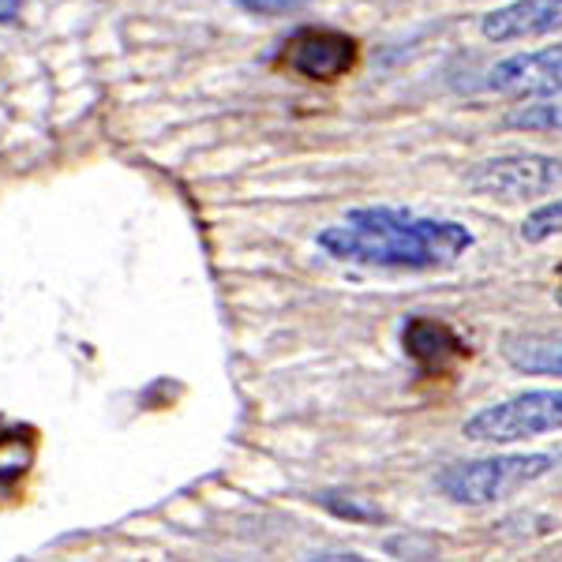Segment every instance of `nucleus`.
<instances>
[{"instance_id":"obj_1","label":"nucleus","mask_w":562,"mask_h":562,"mask_svg":"<svg viewBox=\"0 0 562 562\" xmlns=\"http://www.w3.org/2000/svg\"><path fill=\"white\" fill-rule=\"evenodd\" d=\"M326 256L379 270H442L473 248V233L447 217H416L397 206H360L319 233Z\"/></svg>"},{"instance_id":"obj_2","label":"nucleus","mask_w":562,"mask_h":562,"mask_svg":"<svg viewBox=\"0 0 562 562\" xmlns=\"http://www.w3.org/2000/svg\"><path fill=\"white\" fill-rule=\"evenodd\" d=\"M555 465L548 454H510V458H484V461H454L435 476V487L461 506H487L498 503L518 487L540 480Z\"/></svg>"},{"instance_id":"obj_3","label":"nucleus","mask_w":562,"mask_h":562,"mask_svg":"<svg viewBox=\"0 0 562 562\" xmlns=\"http://www.w3.org/2000/svg\"><path fill=\"white\" fill-rule=\"evenodd\" d=\"M551 431H562V390H529V394L487 405L465 420V439L487 442V447L525 442Z\"/></svg>"},{"instance_id":"obj_4","label":"nucleus","mask_w":562,"mask_h":562,"mask_svg":"<svg viewBox=\"0 0 562 562\" xmlns=\"http://www.w3.org/2000/svg\"><path fill=\"white\" fill-rule=\"evenodd\" d=\"M469 184L476 192L503 195V199H532L562 184V161L543 158V154H506V158H487L469 173Z\"/></svg>"},{"instance_id":"obj_5","label":"nucleus","mask_w":562,"mask_h":562,"mask_svg":"<svg viewBox=\"0 0 562 562\" xmlns=\"http://www.w3.org/2000/svg\"><path fill=\"white\" fill-rule=\"evenodd\" d=\"M487 87L514 98H559L562 94V42L548 49L506 57L487 71Z\"/></svg>"},{"instance_id":"obj_6","label":"nucleus","mask_w":562,"mask_h":562,"mask_svg":"<svg viewBox=\"0 0 562 562\" xmlns=\"http://www.w3.org/2000/svg\"><path fill=\"white\" fill-rule=\"evenodd\" d=\"M285 68H293L304 79H338L357 60V42L341 31H301L293 34L281 53Z\"/></svg>"},{"instance_id":"obj_7","label":"nucleus","mask_w":562,"mask_h":562,"mask_svg":"<svg viewBox=\"0 0 562 562\" xmlns=\"http://www.w3.org/2000/svg\"><path fill=\"white\" fill-rule=\"evenodd\" d=\"M487 42H529L562 31V0H514L480 23Z\"/></svg>"},{"instance_id":"obj_8","label":"nucleus","mask_w":562,"mask_h":562,"mask_svg":"<svg viewBox=\"0 0 562 562\" xmlns=\"http://www.w3.org/2000/svg\"><path fill=\"white\" fill-rule=\"evenodd\" d=\"M402 346L420 371H447L450 364H458V360L469 352L465 341H461L447 323L424 319V315H416V319L405 323Z\"/></svg>"},{"instance_id":"obj_9","label":"nucleus","mask_w":562,"mask_h":562,"mask_svg":"<svg viewBox=\"0 0 562 562\" xmlns=\"http://www.w3.org/2000/svg\"><path fill=\"white\" fill-rule=\"evenodd\" d=\"M503 360L521 375H559L562 379V338H506Z\"/></svg>"},{"instance_id":"obj_10","label":"nucleus","mask_w":562,"mask_h":562,"mask_svg":"<svg viewBox=\"0 0 562 562\" xmlns=\"http://www.w3.org/2000/svg\"><path fill=\"white\" fill-rule=\"evenodd\" d=\"M34 431L26 424H4L0 420V495H12L15 484L34 465Z\"/></svg>"},{"instance_id":"obj_11","label":"nucleus","mask_w":562,"mask_h":562,"mask_svg":"<svg viewBox=\"0 0 562 562\" xmlns=\"http://www.w3.org/2000/svg\"><path fill=\"white\" fill-rule=\"evenodd\" d=\"M510 128L521 132H562V102H540V105H521L506 116Z\"/></svg>"},{"instance_id":"obj_12","label":"nucleus","mask_w":562,"mask_h":562,"mask_svg":"<svg viewBox=\"0 0 562 562\" xmlns=\"http://www.w3.org/2000/svg\"><path fill=\"white\" fill-rule=\"evenodd\" d=\"M319 503L326 506V510L338 514V518H352V521H379V518H383V510H379L375 503H368L364 495H346V498H341V492H323Z\"/></svg>"},{"instance_id":"obj_13","label":"nucleus","mask_w":562,"mask_h":562,"mask_svg":"<svg viewBox=\"0 0 562 562\" xmlns=\"http://www.w3.org/2000/svg\"><path fill=\"white\" fill-rule=\"evenodd\" d=\"M555 233H562V199H555V203H548V206H540V211H532L521 222V237L529 240V244H540V240L555 237Z\"/></svg>"},{"instance_id":"obj_14","label":"nucleus","mask_w":562,"mask_h":562,"mask_svg":"<svg viewBox=\"0 0 562 562\" xmlns=\"http://www.w3.org/2000/svg\"><path fill=\"white\" fill-rule=\"evenodd\" d=\"M237 4L251 15H281V12H289V8L307 4V0H237Z\"/></svg>"},{"instance_id":"obj_15","label":"nucleus","mask_w":562,"mask_h":562,"mask_svg":"<svg viewBox=\"0 0 562 562\" xmlns=\"http://www.w3.org/2000/svg\"><path fill=\"white\" fill-rule=\"evenodd\" d=\"M386 551H409L405 559H431L435 555V548L428 540H413V537L409 540H390Z\"/></svg>"},{"instance_id":"obj_16","label":"nucleus","mask_w":562,"mask_h":562,"mask_svg":"<svg viewBox=\"0 0 562 562\" xmlns=\"http://www.w3.org/2000/svg\"><path fill=\"white\" fill-rule=\"evenodd\" d=\"M20 12H23V0H0V23H15L20 20Z\"/></svg>"},{"instance_id":"obj_17","label":"nucleus","mask_w":562,"mask_h":562,"mask_svg":"<svg viewBox=\"0 0 562 562\" xmlns=\"http://www.w3.org/2000/svg\"><path fill=\"white\" fill-rule=\"evenodd\" d=\"M559 304H562V293H559Z\"/></svg>"}]
</instances>
